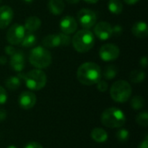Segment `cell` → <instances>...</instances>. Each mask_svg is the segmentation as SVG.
<instances>
[{
    "instance_id": "obj_28",
    "label": "cell",
    "mask_w": 148,
    "mask_h": 148,
    "mask_svg": "<svg viewBox=\"0 0 148 148\" xmlns=\"http://www.w3.org/2000/svg\"><path fill=\"white\" fill-rule=\"evenodd\" d=\"M7 99H8V95L6 90L0 86V105L4 104L7 101Z\"/></svg>"
},
{
    "instance_id": "obj_3",
    "label": "cell",
    "mask_w": 148,
    "mask_h": 148,
    "mask_svg": "<svg viewBox=\"0 0 148 148\" xmlns=\"http://www.w3.org/2000/svg\"><path fill=\"white\" fill-rule=\"evenodd\" d=\"M18 76L23 79L25 85L30 90L38 91L43 88L47 83L46 74L41 69H33L26 74H19Z\"/></svg>"
},
{
    "instance_id": "obj_24",
    "label": "cell",
    "mask_w": 148,
    "mask_h": 148,
    "mask_svg": "<svg viewBox=\"0 0 148 148\" xmlns=\"http://www.w3.org/2000/svg\"><path fill=\"white\" fill-rule=\"evenodd\" d=\"M118 73V69L114 65H108L105 68V70L103 72V76L105 79L112 80L114 79Z\"/></svg>"
},
{
    "instance_id": "obj_30",
    "label": "cell",
    "mask_w": 148,
    "mask_h": 148,
    "mask_svg": "<svg viewBox=\"0 0 148 148\" xmlns=\"http://www.w3.org/2000/svg\"><path fill=\"white\" fill-rule=\"evenodd\" d=\"M24 148H43L42 146L36 141H31V142H29Z\"/></svg>"
},
{
    "instance_id": "obj_36",
    "label": "cell",
    "mask_w": 148,
    "mask_h": 148,
    "mask_svg": "<svg viewBox=\"0 0 148 148\" xmlns=\"http://www.w3.org/2000/svg\"><path fill=\"white\" fill-rule=\"evenodd\" d=\"M6 62H7V58H6V56H0V64H1V65H4Z\"/></svg>"
},
{
    "instance_id": "obj_14",
    "label": "cell",
    "mask_w": 148,
    "mask_h": 148,
    "mask_svg": "<svg viewBox=\"0 0 148 148\" xmlns=\"http://www.w3.org/2000/svg\"><path fill=\"white\" fill-rule=\"evenodd\" d=\"M10 65L14 71L21 72L25 66V57L22 51H16L10 60Z\"/></svg>"
},
{
    "instance_id": "obj_32",
    "label": "cell",
    "mask_w": 148,
    "mask_h": 148,
    "mask_svg": "<svg viewBox=\"0 0 148 148\" xmlns=\"http://www.w3.org/2000/svg\"><path fill=\"white\" fill-rule=\"evenodd\" d=\"M123 29L121 25H115L114 27H113V34H115L116 36H119L122 33Z\"/></svg>"
},
{
    "instance_id": "obj_13",
    "label": "cell",
    "mask_w": 148,
    "mask_h": 148,
    "mask_svg": "<svg viewBox=\"0 0 148 148\" xmlns=\"http://www.w3.org/2000/svg\"><path fill=\"white\" fill-rule=\"evenodd\" d=\"M77 26L78 24L76 20L71 16H64L60 22V29L62 32L67 35H70L75 32V30L77 29Z\"/></svg>"
},
{
    "instance_id": "obj_42",
    "label": "cell",
    "mask_w": 148,
    "mask_h": 148,
    "mask_svg": "<svg viewBox=\"0 0 148 148\" xmlns=\"http://www.w3.org/2000/svg\"><path fill=\"white\" fill-rule=\"evenodd\" d=\"M1 2H2V0H0V3H1Z\"/></svg>"
},
{
    "instance_id": "obj_34",
    "label": "cell",
    "mask_w": 148,
    "mask_h": 148,
    "mask_svg": "<svg viewBox=\"0 0 148 148\" xmlns=\"http://www.w3.org/2000/svg\"><path fill=\"white\" fill-rule=\"evenodd\" d=\"M137 148H148V138L147 136L145 138V140L143 141H141V143L138 146Z\"/></svg>"
},
{
    "instance_id": "obj_20",
    "label": "cell",
    "mask_w": 148,
    "mask_h": 148,
    "mask_svg": "<svg viewBox=\"0 0 148 148\" xmlns=\"http://www.w3.org/2000/svg\"><path fill=\"white\" fill-rule=\"evenodd\" d=\"M108 7L109 11L115 15L121 14L123 10V4L121 0H109Z\"/></svg>"
},
{
    "instance_id": "obj_18",
    "label": "cell",
    "mask_w": 148,
    "mask_h": 148,
    "mask_svg": "<svg viewBox=\"0 0 148 148\" xmlns=\"http://www.w3.org/2000/svg\"><path fill=\"white\" fill-rule=\"evenodd\" d=\"M48 7H49V11L53 15L58 16L63 12L65 4L62 0H49Z\"/></svg>"
},
{
    "instance_id": "obj_21",
    "label": "cell",
    "mask_w": 148,
    "mask_h": 148,
    "mask_svg": "<svg viewBox=\"0 0 148 148\" xmlns=\"http://www.w3.org/2000/svg\"><path fill=\"white\" fill-rule=\"evenodd\" d=\"M21 78L18 76V75H16V76H10L9 77L6 82H5V86L8 89L10 90H16L17 89L20 85H21Z\"/></svg>"
},
{
    "instance_id": "obj_8",
    "label": "cell",
    "mask_w": 148,
    "mask_h": 148,
    "mask_svg": "<svg viewBox=\"0 0 148 148\" xmlns=\"http://www.w3.org/2000/svg\"><path fill=\"white\" fill-rule=\"evenodd\" d=\"M25 36V29L23 25L19 23H15L10 27L7 31L6 38L10 44L19 45L21 44L23 37Z\"/></svg>"
},
{
    "instance_id": "obj_2",
    "label": "cell",
    "mask_w": 148,
    "mask_h": 148,
    "mask_svg": "<svg viewBox=\"0 0 148 148\" xmlns=\"http://www.w3.org/2000/svg\"><path fill=\"white\" fill-rule=\"evenodd\" d=\"M101 123L108 128L122 127L127 121L125 114L117 108H109L106 109L101 117Z\"/></svg>"
},
{
    "instance_id": "obj_12",
    "label": "cell",
    "mask_w": 148,
    "mask_h": 148,
    "mask_svg": "<svg viewBox=\"0 0 148 148\" xmlns=\"http://www.w3.org/2000/svg\"><path fill=\"white\" fill-rule=\"evenodd\" d=\"M19 106L23 109H30L36 103V96L30 91H23L18 98Z\"/></svg>"
},
{
    "instance_id": "obj_11",
    "label": "cell",
    "mask_w": 148,
    "mask_h": 148,
    "mask_svg": "<svg viewBox=\"0 0 148 148\" xmlns=\"http://www.w3.org/2000/svg\"><path fill=\"white\" fill-rule=\"evenodd\" d=\"M95 25L94 32L99 39L105 41L113 36V27L109 23L101 21Z\"/></svg>"
},
{
    "instance_id": "obj_7",
    "label": "cell",
    "mask_w": 148,
    "mask_h": 148,
    "mask_svg": "<svg viewBox=\"0 0 148 148\" xmlns=\"http://www.w3.org/2000/svg\"><path fill=\"white\" fill-rule=\"evenodd\" d=\"M71 42V38L69 35L64 33L49 34L42 40V44L45 48L54 49L61 45H69Z\"/></svg>"
},
{
    "instance_id": "obj_10",
    "label": "cell",
    "mask_w": 148,
    "mask_h": 148,
    "mask_svg": "<svg viewBox=\"0 0 148 148\" xmlns=\"http://www.w3.org/2000/svg\"><path fill=\"white\" fill-rule=\"evenodd\" d=\"M99 56L101 59L104 62H112L117 59L120 56V49L118 46L107 43L101 47L99 51Z\"/></svg>"
},
{
    "instance_id": "obj_6",
    "label": "cell",
    "mask_w": 148,
    "mask_h": 148,
    "mask_svg": "<svg viewBox=\"0 0 148 148\" xmlns=\"http://www.w3.org/2000/svg\"><path fill=\"white\" fill-rule=\"evenodd\" d=\"M132 95V87L131 85L123 80L115 82L110 89L111 98L119 103H124L131 97Z\"/></svg>"
},
{
    "instance_id": "obj_5",
    "label": "cell",
    "mask_w": 148,
    "mask_h": 148,
    "mask_svg": "<svg viewBox=\"0 0 148 148\" xmlns=\"http://www.w3.org/2000/svg\"><path fill=\"white\" fill-rule=\"evenodd\" d=\"M52 57L48 49L42 46L35 47L29 53V62L38 69H45L51 64Z\"/></svg>"
},
{
    "instance_id": "obj_1",
    "label": "cell",
    "mask_w": 148,
    "mask_h": 148,
    "mask_svg": "<svg viewBox=\"0 0 148 148\" xmlns=\"http://www.w3.org/2000/svg\"><path fill=\"white\" fill-rule=\"evenodd\" d=\"M78 81L86 86L96 84L101 78V70L98 64L91 62L82 64L77 69Z\"/></svg>"
},
{
    "instance_id": "obj_27",
    "label": "cell",
    "mask_w": 148,
    "mask_h": 148,
    "mask_svg": "<svg viewBox=\"0 0 148 148\" xmlns=\"http://www.w3.org/2000/svg\"><path fill=\"white\" fill-rule=\"evenodd\" d=\"M116 138H117V140L120 142L125 143V142H127L129 140V132L127 129L121 128L116 133Z\"/></svg>"
},
{
    "instance_id": "obj_40",
    "label": "cell",
    "mask_w": 148,
    "mask_h": 148,
    "mask_svg": "<svg viewBox=\"0 0 148 148\" xmlns=\"http://www.w3.org/2000/svg\"><path fill=\"white\" fill-rule=\"evenodd\" d=\"M25 3H32L33 2V0H23Z\"/></svg>"
},
{
    "instance_id": "obj_19",
    "label": "cell",
    "mask_w": 148,
    "mask_h": 148,
    "mask_svg": "<svg viewBox=\"0 0 148 148\" xmlns=\"http://www.w3.org/2000/svg\"><path fill=\"white\" fill-rule=\"evenodd\" d=\"M91 138L97 143H104L108 138V133L107 131H105L103 128H100V127H95L91 131Z\"/></svg>"
},
{
    "instance_id": "obj_33",
    "label": "cell",
    "mask_w": 148,
    "mask_h": 148,
    "mask_svg": "<svg viewBox=\"0 0 148 148\" xmlns=\"http://www.w3.org/2000/svg\"><path fill=\"white\" fill-rule=\"evenodd\" d=\"M7 116V113L3 108H0V122L3 121Z\"/></svg>"
},
{
    "instance_id": "obj_15",
    "label": "cell",
    "mask_w": 148,
    "mask_h": 148,
    "mask_svg": "<svg viewBox=\"0 0 148 148\" xmlns=\"http://www.w3.org/2000/svg\"><path fill=\"white\" fill-rule=\"evenodd\" d=\"M14 12L10 6L3 5L0 7V29L6 28L12 21Z\"/></svg>"
},
{
    "instance_id": "obj_17",
    "label": "cell",
    "mask_w": 148,
    "mask_h": 148,
    "mask_svg": "<svg viewBox=\"0 0 148 148\" xmlns=\"http://www.w3.org/2000/svg\"><path fill=\"white\" fill-rule=\"evenodd\" d=\"M42 25V22L41 19L37 16H29L26 19L25 23H24V29L26 30H28L29 32L32 33L36 31L37 29H40Z\"/></svg>"
},
{
    "instance_id": "obj_29",
    "label": "cell",
    "mask_w": 148,
    "mask_h": 148,
    "mask_svg": "<svg viewBox=\"0 0 148 148\" xmlns=\"http://www.w3.org/2000/svg\"><path fill=\"white\" fill-rule=\"evenodd\" d=\"M96 85H97V89L100 92H105V91H107L108 87V83L105 81H101V80L96 83Z\"/></svg>"
},
{
    "instance_id": "obj_31",
    "label": "cell",
    "mask_w": 148,
    "mask_h": 148,
    "mask_svg": "<svg viewBox=\"0 0 148 148\" xmlns=\"http://www.w3.org/2000/svg\"><path fill=\"white\" fill-rule=\"evenodd\" d=\"M4 51H5V53H6L8 56H11L16 50V49H15L14 47H12V46H6L5 49H4Z\"/></svg>"
},
{
    "instance_id": "obj_39",
    "label": "cell",
    "mask_w": 148,
    "mask_h": 148,
    "mask_svg": "<svg viewBox=\"0 0 148 148\" xmlns=\"http://www.w3.org/2000/svg\"><path fill=\"white\" fill-rule=\"evenodd\" d=\"M85 2H87V3H97L99 0H84Z\"/></svg>"
},
{
    "instance_id": "obj_38",
    "label": "cell",
    "mask_w": 148,
    "mask_h": 148,
    "mask_svg": "<svg viewBox=\"0 0 148 148\" xmlns=\"http://www.w3.org/2000/svg\"><path fill=\"white\" fill-rule=\"evenodd\" d=\"M66 2H68L69 3H79L81 0H65Z\"/></svg>"
},
{
    "instance_id": "obj_25",
    "label": "cell",
    "mask_w": 148,
    "mask_h": 148,
    "mask_svg": "<svg viewBox=\"0 0 148 148\" xmlns=\"http://www.w3.org/2000/svg\"><path fill=\"white\" fill-rule=\"evenodd\" d=\"M144 106H145V100L143 97H141L140 95L134 96L131 101V107L134 110H140V109L143 108Z\"/></svg>"
},
{
    "instance_id": "obj_22",
    "label": "cell",
    "mask_w": 148,
    "mask_h": 148,
    "mask_svg": "<svg viewBox=\"0 0 148 148\" xmlns=\"http://www.w3.org/2000/svg\"><path fill=\"white\" fill-rule=\"evenodd\" d=\"M36 42V36L33 34L29 32L28 34H25L21 45L24 48H31L33 47Z\"/></svg>"
},
{
    "instance_id": "obj_35",
    "label": "cell",
    "mask_w": 148,
    "mask_h": 148,
    "mask_svg": "<svg viewBox=\"0 0 148 148\" xmlns=\"http://www.w3.org/2000/svg\"><path fill=\"white\" fill-rule=\"evenodd\" d=\"M147 63H148L147 57V56H143V57L140 59V65H141L143 68H147Z\"/></svg>"
},
{
    "instance_id": "obj_41",
    "label": "cell",
    "mask_w": 148,
    "mask_h": 148,
    "mask_svg": "<svg viewBox=\"0 0 148 148\" xmlns=\"http://www.w3.org/2000/svg\"><path fill=\"white\" fill-rule=\"evenodd\" d=\"M7 148H17L16 147H15V146H13V145H10V146H9Z\"/></svg>"
},
{
    "instance_id": "obj_4",
    "label": "cell",
    "mask_w": 148,
    "mask_h": 148,
    "mask_svg": "<svg viewBox=\"0 0 148 148\" xmlns=\"http://www.w3.org/2000/svg\"><path fill=\"white\" fill-rule=\"evenodd\" d=\"M74 49L80 53L89 51L95 45V36L88 29H81L75 33L72 39Z\"/></svg>"
},
{
    "instance_id": "obj_26",
    "label": "cell",
    "mask_w": 148,
    "mask_h": 148,
    "mask_svg": "<svg viewBox=\"0 0 148 148\" xmlns=\"http://www.w3.org/2000/svg\"><path fill=\"white\" fill-rule=\"evenodd\" d=\"M136 122L140 127H147L148 126V114L147 112H142L136 116Z\"/></svg>"
},
{
    "instance_id": "obj_23",
    "label": "cell",
    "mask_w": 148,
    "mask_h": 148,
    "mask_svg": "<svg viewBox=\"0 0 148 148\" xmlns=\"http://www.w3.org/2000/svg\"><path fill=\"white\" fill-rule=\"evenodd\" d=\"M129 78H130L132 82H134V83H140V82H143L145 80L146 74L142 70L135 69V70H133L130 73Z\"/></svg>"
},
{
    "instance_id": "obj_37",
    "label": "cell",
    "mask_w": 148,
    "mask_h": 148,
    "mask_svg": "<svg viewBox=\"0 0 148 148\" xmlns=\"http://www.w3.org/2000/svg\"><path fill=\"white\" fill-rule=\"evenodd\" d=\"M125 3H127V4H135L136 3H138L140 0H124Z\"/></svg>"
},
{
    "instance_id": "obj_16",
    "label": "cell",
    "mask_w": 148,
    "mask_h": 148,
    "mask_svg": "<svg viewBox=\"0 0 148 148\" xmlns=\"http://www.w3.org/2000/svg\"><path fill=\"white\" fill-rule=\"evenodd\" d=\"M133 34L139 38H145L148 35V26L147 23L143 21L136 22L132 28Z\"/></svg>"
},
{
    "instance_id": "obj_9",
    "label": "cell",
    "mask_w": 148,
    "mask_h": 148,
    "mask_svg": "<svg viewBox=\"0 0 148 148\" xmlns=\"http://www.w3.org/2000/svg\"><path fill=\"white\" fill-rule=\"evenodd\" d=\"M77 18L82 27H83L86 29H88L95 26L97 21L96 14L93 10L88 9L81 10L77 14Z\"/></svg>"
}]
</instances>
